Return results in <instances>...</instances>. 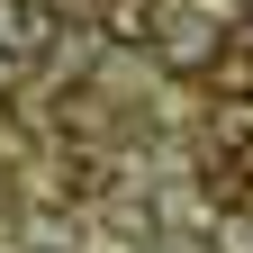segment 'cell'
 <instances>
[{
    "label": "cell",
    "instance_id": "6da1fadb",
    "mask_svg": "<svg viewBox=\"0 0 253 253\" xmlns=\"http://www.w3.org/2000/svg\"><path fill=\"white\" fill-rule=\"evenodd\" d=\"M154 54H163L172 63V73H217V54H226V27H217V18H199V9H172L163 27H154Z\"/></svg>",
    "mask_w": 253,
    "mask_h": 253
},
{
    "label": "cell",
    "instance_id": "5b68a950",
    "mask_svg": "<svg viewBox=\"0 0 253 253\" xmlns=\"http://www.w3.org/2000/svg\"><path fill=\"white\" fill-rule=\"evenodd\" d=\"M217 90H226V100H253V54L244 45H226V54H217V73H208Z\"/></svg>",
    "mask_w": 253,
    "mask_h": 253
},
{
    "label": "cell",
    "instance_id": "7a4b0ae2",
    "mask_svg": "<svg viewBox=\"0 0 253 253\" xmlns=\"http://www.w3.org/2000/svg\"><path fill=\"white\" fill-rule=\"evenodd\" d=\"M45 45H54V0H0V54L18 63H45Z\"/></svg>",
    "mask_w": 253,
    "mask_h": 253
},
{
    "label": "cell",
    "instance_id": "3957f363",
    "mask_svg": "<svg viewBox=\"0 0 253 253\" xmlns=\"http://www.w3.org/2000/svg\"><path fill=\"white\" fill-rule=\"evenodd\" d=\"M244 145H253V100H217V109H208V154L235 163Z\"/></svg>",
    "mask_w": 253,
    "mask_h": 253
},
{
    "label": "cell",
    "instance_id": "277c9868",
    "mask_svg": "<svg viewBox=\"0 0 253 253\" xmlns=\"http://www.w3.org/2000/svg\"><path fill=\"white\" fill-rule=\"evenodd\" d=\"M54 190H63V199H100V190H109L100 154H63V163H54Z\"/></svg>",
    "mask_w": 253,
    "mask_h": 253
}]
</instances>
